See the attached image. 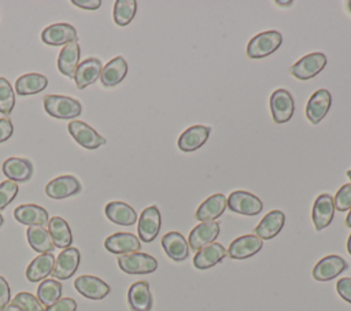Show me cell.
<instances>
[{
	"instance_id": "1",
	"label": "cell",
	"mask_w": 351,
	"mask_h": 311,
	"mask_svg": "<svg viewBox=\"0 0 351 311\" xmlns=\"http://www.w3.org/2000/svg\"><path fill=\"white\" fill-rule=\"evenodd\" d=\"M44 110L48 115L58 119H71L81 114V103L69 96L48 95L44 97Z\"/></svg>"
},
{
	"instance_id": "2",
	"label": "cell",
	"mask_w": 351,
	"mask_h": 311,
	"mask_svg": "<svg viewBox=\"0 0 351 311\" xmlns=\"http://www.w3.org/2000/svg\"><path fill=\"white\" fill-rule=\"evenodd\" d=\"M282 42V36L276 30L262 32L254 36L247 45V56L250 59H262L276 52Z\"/></svg>"
},
{
	"instance_id": "3",
	"label": "cell",
	"mask_w": 351,
	"mask_h": 311,
	"mask_svg": "<svg viewBox=\"0 0 351 311\" xmlns=\"http://www.w3.org/2000/svg\"><path fill=\"white\" fill-rule=\"evenodd\" d=\"M226 207L236 214L254 216L262 211L263 204L258 196H255L250 192L233 190L226 197Z\"/></svg>"
},
{
	"instance_id": "4",
	"label": "cell",
	"mask_w": 351,
	"mask_h": 311,
	"mask_svg": "<svg viewBox=\"0 0 351 311\" xmlns=\"http://www.w3.org/2000/svg\"><path fill=\"white\" fill-rule=\"evenodd\" d=\"M118 266L128 274H148L158 269V262L154 256L144 252H132L118 256Z\"/></svg>"
},
{
	"instance_id": "5",
	"label": "cell",
	"mask_w": 351,
	"mask_h": 311,
	"mask_svg": "<svg viewBox=\"0 0 351 311\" xmlns=\"http://www.w3.org/2000/svg\"><path fill=\"white\" fill-rule=\"evenodd\" d=\"M326 66V56L322 52H313L300 58L293 66H291L289 73L300 81L310 79L319 74Z\"/></svg>"
},
{
	"instance_id": "6",
	"label": "cell",
	"mask_w": 351,
	"mask_h": 311,
	"mask_svg": "<svg viewBox=\"0 0 351 311\" xmlns=\"http://www.w3.org/2000/svg\"><path fill=\"white\" fill-rule=\"evenodd\" d=\"M270 111L276 123L288 122L295 110L292 95L287 89H277L270 96Z\"/></svg>"
},
{
	"instance_id": "7",
	"label": "cell",
	"mask_w": 351,
	"mask_h": 311,
	"mask_svg": "<svg viewBox=\"0 0 351 311\" xmlns=\"http://www.w3.org/2000/svg\"><path fill=\"white\" fill-rule=\"evenodd\" d=\"M67 127L73 138L86 149H96L106 144V138L85 122L71 121Z\"/></svg>"
},
{
	"instance_id": "8",
	"label": "cell",
	"mask_w": 351,
	"mask_h": 311,
	"mask_svg": "<svg viewBox=\"0 0 351 311\" xmlns=\"http://www.w3.org/2000/svg\"><path fill=\"white\" fill-rule=\"evenodd\" d=\"M160 230V212L156 206H151L143 210L138 218L137 233L141 241L151 242L156 238Z\"/></svg>"
},
{
	"instance_id": "9",
	"label": "cell",
	"mask_w": 351,
	"mask_h": 311,
	"mask_svg": "<svg viewBox=\"0 0 351 311\" xmlns=\"http://www.w3.org/2000/svg\"><path fill=\"white\" fill-rule=\"evenodd\" d=\"M263 247V240L255 234H244L233 240L228 248V256L232 259H247L258 253Z\"/></svg>"
},
{
	"instance_id": "10",
	"label": "cell",
	"mask_w": 351,
	"mask_h": 311,
	"mask_svg": "<svg viewBox=\"0 0 351 311\" xmlns=\"http://www.w3.org/2000/svg\"><path fill=\"white\" fill-rule=\"evenodd\" d=\"M348 263L339 255H328L322 258L313 269V278L317 281H330L347 270Z\"/></svg>"
},
{
	"instance_id": "11",
	"label": "cell",
	"mask_w": 351,
	"mask_h": 311,
	"mask_svg": "<svg viewBox=\"0 0 351 311\" xmlns=\"http://www.w3.org/2000/svg\"><path fill=\"white\" fill-rule=\"evenodd\" d=\"M335 215V203H333V196L329 193H322L319 195L314 204H313V211H311V219L314 223L315 230H322L326 226L330 225L332 219Z\"/></svg>"
},
{
	"instance_id": "12",
	"label": "cell",
	"mask_w": 351,
	"mask_h": 311,
	"mask_svg": "<svg viewBox=\"0 0 351 311\" xmlns=\"http://www.w3.org/2000/svg\"><path fill=\"white\" fill-rule=\"evenodd\" d=\"M219 234V223L215 221H208V222H200L199 225H196L188 237V245L195 249L199 251L200 248L214 242V240L218 237Z\"/></svg>"
},
{
	"instance_id": "13",
	"label": "cell",
	"mask_w": 351,
	"mask_h": 311,
	"mask_svg": "<svg viewBox=\"0 0 351 311\" xmlns=\"http://www.w3.org/2000/svg\"><path fill=\"white\" fill-rule=\"evenodd\" d=\"M78 264H80V251L77 248L69 247L63 249L55 259L53 270L51 274L58 279H67L77 271Z\"/></svg>"
},
{
	"instance_id": "14",
	"label": "cell",
	"mask_w": 351,
	"mask_h": 311,
	"mask_svg": "<svg viewBox=\"0 0 351 311\" xmlns=\"http://www.w3.org/2000/svg\"><path fill=\"white\" fill-rule=\"evenodd\" d=\"M332 104V96L326 89H318L311 95L306 105V116L313 123H319L328 114Z\"/></svg>"
},
{
	"instance_id": "15",
	"label": "cell",
	"mask_w": 351,
	"mask_h": 311,
	"mask_svg": "<svg viewBox=\"0 0 351 311\" xmlns=\"http://www.w3.org/2000/svg\"><path fill=\"white\" fill-rule=\"evenodd\" d=\"M211 127L204 125H195L182 132L178 137V148L182 152H193L203 147L208 140Z\"/></svg>"
},
{
	"instance_id": "16",
	"label": "cell",
	"mask_w": 351,
	"mask_h": 311,
	"mask_svg": "<svg viewBox=\"0 0 351 311\" xmlns=\"http://www.w3.org/2000/svg\"><path fill=\"white\" fill-rule=\"evenodd\" d=\"M77 292H80L86 299L100 300L110 293V286L100 278L93 275H80L74 281Z\"/></svg>"
},
{
	"instance_id": "17",
	"label": "cell",
	"mask_w": 351,
	"mask_h": 311,
	"mask_svg": "<svg viewBox=\"0 0 351 311\" xmlns=\"http://www.w3.org/2000/svg\"><path fill=\"white\" fill-rule=\"evenodd\" d=\"M104 247L111 253L125 255V253L138 252L141 244L134 234L126 233V232H118L106 238Z\"/></svg>"
},
{
	"instance_id": "18",
	"label": "cell",
	"mask_w": 351,
	"mask_h": 311,
	"mask_svg": "<svg viewBox=\"0 0 351 311\" xmlns=\"http://www.w3.org/2000/svg\"><path fill=\"white\" fill-rule=\"evenodd\" d=\"M41 40L48 45H66L77 41V32L69 23H55L41 32Z\"/></svg>"
},
{
	"instance_id": "19",
	"label": "cell",
	"mask_w": 351,
	"mask_h": 311,
	"mask_svg": "<svg viewBox=\"0 0 351 311\" xmlns=\"http://www.w3.org/2000/svg\"><path fill=\"white\" fill-rule=\"evenodd\" d=\"M81 190L80 181L73 175H62L49 181L45 186V193L51 199H64L77 195Z\"/></svg>"
},
{
	"instance_id": "20",
	"label": "cell",
	"mask_w": 351,
	"mask_h": 311,
	"mask_svg": "<svg viewBox=\"0 0 351 311\" xmlns=\"http://www.w3.org/2000/svg\"><path fill=\"white\" fill-rule=\"evenodd\" d=\"M33 163L23 158H8L3 163L4 175L14 182H26L33 175Z\"/></svg>"
},
{
	"instance_id": "21",
	"label": "cell",
	"mask_w": 351,
	"mask_h": 311,
	"mask_svg": "<svg viewBox=\"0 0 351 311\" xmlns=\"http://www.w3.org/2000/svg\"><path fill=\"white\" fill-rule=\"evenodd\" d=\"M101 70H103L101 62L96 58H88L84 62L78 63L74 74L77 89H84L88 85L93 84L100 77Z\"/></svg>"
},
{
	"instance_id": "22",
	"label": "cell",
	"mask_w": 351,
	"mask_h": 311,
	"mask_svg": "<svg viewBox=\"0 0 351 311\" xmlns=\"http://www.w3.org/2000/svg\"><path fill=\"white\" fill-rule=\"evenodd\" d=\"M284 223H285L284 212L280 210H273L262 218V221L255 227L254 233L262 240H270L281 232Z\"/></svg>"
},
{
	"instance_id": "23",
	"label": "cell",
	"mask_w": 351,
	"mask_h": 311,
	"mask_svg": "<svg viewBox=\"0 0 351 311\" xmlns=\"http://www.w3.org/2000/svg\"><path fill=\"white\" fill-rule=\"evenodd\" d=\"M162 247L166 255L176 260L182 262L189 255V245L185 237L178 232H169L162 237Z\"/></svg>"
},
{
	"instance_id": "24",
	"label": "cell",
	"mask_w": 351,
	"mask_h": 311,
	"mask_svg": "<svg viewBox=\"0 0 351 311\" xmlns=\"http://www.w3.org/2000/svg\"><path fill=\"white\" fill-rule=\"evenodd\" d=\"M226 255L228 251L221 244L211 242L196 252L193 258V266L199 270H206L222 262V259H225Z\"/></svg>"
},
{
	"instance_id": "25",
	"label": "cell",
	"mask_w": 351,
	"mask_h": 311,
	"mask_svg": "<svg viewBox=\"0 0 351 311\" xmlns=\"http://www.w3.org/2000/svg\"><path fill=\"white\" fill-rule=\"evenodd\" d=\"M128 301L132 311H151L152 295L145 281L134 282L128 292Z\"/></svg>"
},
{
	"instance_id": "26",
	"label": "cell",
	"mask_w": 351,
	"mask_h": 311,
	"mask_svg": "<svg viewBox=\"0 0 351 311\" xmlns=\"http://www.w3.org/2000/svg\"><path fill=\"white\" fill-rule=\"evenodd\" d=\"M226 208V197L222 193H215L206 199L196 211V219L200 222L215 221L219 218Z\"/></svg>"
},
{
	"instance_id": "27",
	"label": "cell",
	"mask_w": 351,
	"mask_h": 311,
	"mask_svg": "<svg viewBox=\"0 0 351 311\" xmlns=\"http://www.w3.org/2000/svg\"><path fill=\"white\" fill-rule=\"evenodd\" d=\"M14 216L18 222L27 226H45L48 223V212L37 204H22L14 210Z\"/></svg>"
},
{
	"instance_id": "28",
	"label": "cell",
	"mask_w": 351,
	"mask_h": 311,
	"mask_svg": "<svg viewBox=\"0 0 351 311\" xmlns=\"http://www.w3.org/2000/svg\"><path fill=\"white\" fill-rule=\"evenodd\" d=\"M78 60H80V45L77 41H71L62 48L58 58V69L63 75L69 78H74Z\"/></svg>"
},
{
	"instance_id": "29",
	"label": "cell",
	"mask_w": 351,
	"mask_h": 311,
	"mask_svg": "<svg viewBox=\"0 0 351 311\" xmlns=\"http://www.w3.org/2000/svg\"><path fill=\"white\" fill-rule=\"evenodd\" d=\"M104 212L111 222L121 226H132L137 221L136 211L123 201H110Z\"/></svg>"
},
{
	"instance_id": "30",
	"label": "cell",
	"mask_w": 351,
	"mask_h": 311,
	"mask_svg": "<svg viewBox=\"0 0 351 311\" xmlns=\"http://www.w3.org/2000/svg\"><path fill=\"white\" fill-rule=\"evenodd\" d=\"M128 73V63L122 56H117L111 59L100 73V81L104 86H115L118 85Z\"/></svg>"
},
{
	"instance_id": "31",
	"label": "cell",
	"mask_w": 351,
	"mask_h": 311,
	"mask_svg": "<svg viewBox=\"0 0 351 311\" xmlns=\"http://www.w3.org/2000/svg\"><path fill=\"white\" fill-rule=\"evenodd\" d=\"M53 264H55V256L51 252L49 253H41L37 258H34L30 262V264L27 266L26 278L30 282L41 281L52 273Z\"/></svg>"
},
{
	"instance_id": "32",
	"label": "cell",
	"mask_w": 351,
	"mask_h": 311,
	"mask_svg": "<svg viewBox=\"0 0 351 311\" xmlns=\"http://www.w3.org/2000/svg\"><path fill=\"white\" fill-rule=\"evenodd\" d=\"M48 233H49L51 240L56 248L66 249L70 247V244L73 241L70 226L60 216H53L48 221Z\"/></svg>"
},
{
	"instance_id": "33",
	"label": "cell",
	"mask_w": 351,
	"mask_h": 311,
	"mask_svg": "<svg viewBox=\"0 0 351 311\" xmlns=\"http://www.w3.org/2000/svg\"><path fill=\"white\" fill-rule=\"evenodd\" d=\"M48 85V79L43 74L37 73H29L21 75L15 82V90L21 96H29L36 95L41 90H44Z\"/></svg>"
},
{
	"instance_id": "34",
	"label": "cell",
	"mask_w": 351,
	"mask_h": 311,
	"mask_svg": "<svg viewBox=\"0 0 351 311\" xmlns=\"http://www.w3.org/2000/svg\"><path fill=\"white\" fill-rule=\"evenodd\" d=\"M26 234H27V241L34 251L40 253H49L55 249L51 236L44 226H38V225L29 226Z\"/></svg>"
},
{
	"instance_id": "35",
	"label": "cell",
	"mask_w": 351,
	"mask_h": 311,
	"mask_svg": "<svg viewBox=\"0 0 351 311\" xmlns=\"http://www.w3.org/2000/svg\"><path fill=\"white\" fill-rule=\"evenodd\" d=\"M62 296V284L56 279H44L37 288V299L45 307L52 306Z\"/></svg>"
},
{
	"instance_id": "36",
	"label": "cell",
	"mask_w": 351,
	"mask_h": 311,
	"mask_svg": "<svg viewBox=\"0 0 351 311\" xmlns=\"http://www.w3.org/2000/svg\"><path fill=\"white\" fill-rule=\"evenodd\" d=\"M137 11V3L134 0H117L114 4V22L118 26H126L132 22Z\"/></svg>"
},
{
	"instance_id": "37",
	"label": "cell",
	"mask_w": 351,
	"mask_h": 311,
	"mask_svg": "<svg viewBox=\"0 0 351 311\" xmlns=\"http://www.w3.org/2000/svg\"><path fill=\"white\" fill-rule=\"evenodd\" d=\"M15 105V95L11 88V84L0 77V114L8 116Z\"/></svg>"
},
{
	"instance_id": "38",
	"label": "cell",
	"mask_w": 351,
	"mask_h": 311,
	"mask_svg": "<svg viewBox=\"0 0 351 311\" xmlns=\"http://www.w3.org/2000/svg\"><path fill=\"white\" fill-rule=\"evenodd\" d=\"M12 303L19 306L23 311H45L40 300L27 292H19L18 295H15Z\"/></svg>"
},
{
	"instance_id": "39",
	"label": "cell",
	"mask_w": 351,
	"mask_h": 311,
	"mask_svg": "<svg viewBox=\"0 0 351 311\" xmlns=\"http://www.w3.org/2000/svg\"><path fill=\"white\" fill-rule=\"evenodd\" d=\"M18 190V184L14 181L7 179L0 184V210H4L15 199Z\"/></svg>"
},
{
	"instance_id": "40",
	"label": "cell",
	"mask_w": 351,
	"mask_h": 311,
	"mask_svg": "<svg viewBox=\"0 0 351 311\" xmlns=\"http://www.w3.org/2000/svg\"><path fill=\"white\" fill-rule=\"evenodd\" d=\"M335 208L337 211H347L351 208V182L343 185L333 197Z\"/></svg>"
},
{
	"instance_id": "41",
	"label": "cell",
	"mask_w": 351,
	"mask_h": 311,
	"mask_svg": "<svg viewBox=\"0 0 351 311\" xmlns=\"http://www.w3.org/2000/svg\"><path fill=\"white\" fill-rule=\"evenodd\" d=\"M77 303L71 297H60L58 301H55L52 306L47 307L45 311H75Z\"/></svg>"
},
{
	"instance_id": "42",
	"label": "cell",
	"mask_w": 351,
	"mask_h": 311,
	"mask_svg": "<svg viewBox=\"0 0 351 311\" xmlns=\"http://www.w3.org/2000/svg\"><path fill=\"white\" fill-rule=\"evenodd\" d=\"M336 290L343 300L351 304V278L348 277L340 278L336 284Z\"/></svg>"
},
{
	"instance_id": "43",
	"label": "cell",
	"mask_w": 351,
	"mask_h": 311,
	"mask_svg": "<svg viewBox=\"0 0 351 311\" xmlns=\"http://www.w3.org/2000/svg\"><path fill=\"white\" fill-rule=\"evenodd\" d=\"M11 299V292H10V285L5 281L4 277L0 275V310H3Z\"/></svg>"
},
{
	"instance_id": "44",
	"label": "cell",
	"mask_w": 351,
	"mask_h": 311,
	"mask_svg": "<svg viewBox=\"0 0 351 311\" xmlns=\"http://www.w3.org/2000/svg\"><path fill=\"white\" fill-rule=\"evenodd\" d=\"M14 132V126L8 118L0 119V142L8 140Z\"/></svg>"
},
{
	"instance_id": "45",
	"label": "cell",
	"mask_w": 351,
	"mask_h": 311,
	"mask_svg": "<svg viewBox=\"0 0 351 311\" xmlns=\"http://www.w3.org/2000/svg\"><path fill=\"white\" fill-rule=\"evenodd\" d=\"M71 3L84 10H97L101 5L100 0H73Z\"/></svg>"
},
{
	"instance_id": "46",
	"label": "cell",
	"mask_w": 351,
	"mask_h": 311,
	"mask_svg": "<svg viewBox=\"0 0 351 311\" xmlns=\"http://www.w3.org/2000/svg\"><path fill=\"white\" fill-rule=\"evenodd\" d=\"M0 311H23L19 306H16V304H14L12 301L11 303H8L3 310H0Z\"/></svg>"
},
{
	"instance_id": "47",
	"label": "cell",
	"mask_w": 351,
	"mask_h": 311,
	"mask_svg": "<svg viewBox=\"0 0 351 311\" xmlns=\"http://www.w3.org/2000/svg\"><path fill=\"white\" fill-rule=\"evenodd\" d=\"M277 5H282V7H289L292 4V0H288V1H282V0H277L276 1Z\"/></svg>"
},
{
	"instance_id": "48",
	"label": "cell",
	"mask_w": 351,
	"mask_h": 311,
	"mask_svg": "<svg viewBox=\"0 0 351 311\" xmlns=\"http://www.w3.org/2000/svg\"><path fill=\"white\" fill-rule=\"evenodd\" d=\"M346 226L351 227V208H350V212H348V215L346 218Z\"/></svg>"
},
{
	"instance_id": "49",
	"label": "cell",
	"mask_w": 351,
	"mask_h": 311,
	"mask_svg": "<svg viewBox=\"0 0 351 311\" xmlns=\"http://www.w3.org/2000/svg\"><path fill=\"white\" fill-rule=\"evenodd\" d=\"M347 251H348V253L351 255V234H350V237H348V241H347Z\"/></svg>"
},
{
	"instance_id": "50",
	"label": "cell",
	"mask_w": 351,
	"mask_h": 311,
	"mask_svg": "<svg viewBox=\"0 0 351 311\" xmlns=\"http://www.w3.org/2000/svg\"><path fill=\"white\" fill-rule=\"evenodd\" d=\"M346 5H347V10H348V12L351 14V0H350V1H347V3H346Z\"/></svg>"
},
{
	"instance_id": "51",
	"label": "cell",
	"mask_w": 351,
	"mask_h": 311,
	"mask_svg": "<svg viewBox=\"0 0 351 311\" xmlns=\"http://www.w3.org/2000/svg\"><path fill=\"white\" fill-rule=\"evenodd\" d=\"M3 222H4V219H3V215H1V214H0V226H1V225H3Z\"/></svg>"
},
{
	"instance_id": "52",
	"label": "cell",
	"mask_w": 351,
	"mask_h": 311,
	"mask_svg": "<svg viewBox=\"0 0 351 311\" xmlns=\"http://www.w3.org/2000/svg\"><path fill=\"white\" fill-rule=\"evenodd\" d=\"M347 177H348V178H350V181H351V170H348V171H347Z\"/></svg>"
}]
</instances>
